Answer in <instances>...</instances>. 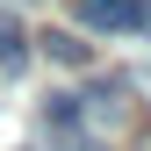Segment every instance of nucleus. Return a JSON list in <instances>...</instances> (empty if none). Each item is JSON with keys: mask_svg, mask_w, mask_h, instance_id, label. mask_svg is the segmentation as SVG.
Returning a JSON list of instances; mask_svg holds the SVG:
<instances>
[{"mask_svg": "<svg viewBox=\"0 0 151 151\" xmlns=\"http://www.w3.org/2000/svg\"><path fill=\"white\" fill-rule=\"evenodd\" d=\"M86 29H108V36H129V29H151V0H72Z\"/></svg>", "mask_w": 151, "mask_h": 151, "instance_id": "nucleus-1", "label": "nucleus"}, {"mask_svg": "<svg viewBox=\"0 0 151 151\" xmlns=\"http://www.w3.org/2000/svg\"><path fill=\"white\" fill-rule=\"evenodd\" d=\"M22 43H29V36H22V22L0 7V72H22V65H29V50H22Z\"/></svg>", "mask_w": 151, "mask_h": 151, "instance_id": "nucleus-2", "label": "nucleus"}, {"mask_svg": "<svg viewBox=\"0 0 151 151\" xmlns=\"http://www.w3.org/2000/svg\"><path fill=\"white\" fill-rule=\"evenodd\" d=\"M43 50H50L58 65H86V43H79V36H65V29H50V36H43Z\"/></svg>", "mask_w": 151, "mask_h": 151, "instance_id": "nucleus-3", "label": "nucleus"}]
</instances>
